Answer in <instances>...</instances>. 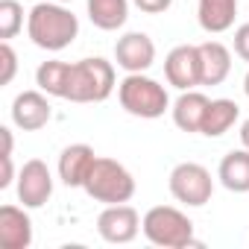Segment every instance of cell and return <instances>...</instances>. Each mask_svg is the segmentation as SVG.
I'll return each instance as SVG.
<instances>
[{"label": "cell", "mask_w": 249, "mask_h": 249, "mask_svg": "<svg viewBox=\"0 0 249 249\" xmlns=\"http://www.w3.org/2000/svg\"><path fill=\"white\" fill-rule=\"evenodd\" d=\"M27 36L36 47L59 53L76 41L79 18L59 0H44V3H36L27 15Z\"/></svg>", "instance_id": "6da1fadb"}, {"label": "cell", "mask_w": 249, "mask_h": 249, "mask_svg": "<svg viewBox=\"0 0 249 249\" xmlns=\"http://www.w3.org/2000/svg\"><path fill=\"white\" fill-rule=\"evenodd\" d=\"M117 100L123 106V111L141 117V120H156L170 108V97L167 88L144 73H126L117 82Z\"/></svg>", "instance_id": "7a4b0ae2"}, {"label": "cell", "mask_w": 249, "mask_h": 249, "mask_svg": "<svg viewBox=\"0 0 249 249\" xmlns=\"http://www.w3.org/2000/svg\"><path fill=\"white\" fill-rule=\"evenodd\" d=\"M111 91H114V65L106 62L103 56L79 59L71 65L65 100H71V103H103L111 97Z\"/></svg>", "instance_id": "3957f363"}, {"label": "cell", "mask_w": 249, "mask_h": 249, "mask_svg": "<svg viewBox=\"0 0 249 249\" xmlns=\"http://www.w3.org/2000/svg\"><path fill=\"white\" fill-rule=\"evenodd\" d=\"M141 231L153 246H164V249L199 246V240H194V220L173 205L150 208L141 220Z\"/></svg>", "instance_id": "277c9868"}, {"label": "cell", "mask_w": 249, "mask_h": 249, "mask_svg": "<svg viewBox=\"0 0 249 249\" xmlns=\"http://www.w3.org/2000/svg\"><path fill=\"white\" fill-rule=\"evenodd\" d=\"M82 191L94 199V202H103V205H117V202H129L135 196V176L123 167L120 161L114 159H103L97 156Z\"/></svg>", "instance_id": "5b68a950"}, {"label": "cell", "mask_w": 249, "mask_h": 249, "mask_svg": "<svg viewBox=\"0 0 249 249\" xmlns=\"http://www.w3.org/2000/svg\"><path fill=\"white\" fill-rule=\"evenodd\" d=\"M167 188H170L176 202H182L188 208H202L205 202H211L214 179H211L208 167H202L196 161H182V164H176L170 170Z\"/></svg>", "instance_id": "8992f818"}, {"label": "cell", "mask_w": 249, "mask_h": 249, "mask_svg": "<svg viewBox=\"0 0 249 249\" xmlns=\"http://www.w3.org/2000/svg\"><path fill=\"white\" fill-rule=\"evenodd\" d=\"M164 76L167 85L179 91H191L202 85V59H199V44H179L167 53L164 59Z\"/></svg>", "instance_id": "52a82bcc"}, {"label": "cell", "mask_w": 249, "mask_h": 249, "mask_svg": "<svg viewBox=\"0 0 249 249\" xmlns=\"http://www.w3.org/2000/svg\"><path fill=\"white\" fill-rule=\"evenodd\" d=\"M97 231L106 243H132L141 231V214L126 202L106 205L97 217Z\"/></svg>", "instance_id": "ba28073f"}, {"label": "cell", "mask_w": 249, "mask_h": 249, "mask_svg": "<svg viewBox=\"0 0 249 249\" xmlns=\"http://www.w3.org/2000/svg\"><path fill=\"white\" fill-rule=\"evenodd\" d=\"M53 196V173L41 159L24 161L18 173V202L24 208H41Z\"/></svg>", "instance_id": "9c48e42d"}, {"label": "cell", "mask_w": 249, "mask_h": 249, "mask_svg": "<svg viewBox=\"0 0 249 249\" xmlns=\"http://www.w3.org/2000/svg\"><path fill=\"white\" fill-rule=\"evenodd\" d=\"M114 62L126 73H144L156 62V41L147 33H126L114 44Z\"/></svg>", "instance_id": "30bf717a"}, {"label": "cell", "mask_w": 249, "mask_h": 249, "mask_svg": "<svg viewBox=\"0 0 249 249\" xmlns=\"http://www.w3.org/2000/svg\"><path fill=\"white\" fill-rule=\"evenodd\" d=\"M50 94H44L41 88L38 91H21L15 100H12V123L24 132H38L44 129L50 117H53V108L47 103Z\"/></svg>", "instance_id": "8fae6325"}, {"label": "cell", "mask_w": 249, "mask_h": 249, "mask_svg": "<svg viewBox=\"0 0 249 249\" xmlns=\"http://www.w3.org/2000/svg\"><path fill=\"white\" fill-rule=\"evenodd\" d=\"M94 161H97L94 147H88V144H71V147L62 150L59 164H56V173H59L62 185L82 188L85 179H88V173H91V167H94Z\"/></svg>", "instance_id": "7c38bea8"}, {"label": "cell", "mask_w": 249, "mask_h": 249, "mask_svg": "<svg viewBox=\"0 0 249 249\" xmlns=\"http://www.w3.org/2000/svg\"><path fill=\"white\" fill-rule=\"evenodd\" d=\"M33 243V220L18 205L0 208V246L3 249H30Z\"/></svg>", "instance_id": "4fadbf2b"}, {"label": "cell", "mask_w": 249, "mask_h": 249, "mask_svg": "<svg viewBox=\"0 0 249 249\" xmlns=\"http://www.w3.org/2000/svg\"><path fill=\"white\" fill-rule=\"evenodd\" d=\"M208 106H211V100L202 94V91H196V88H191V91H182L179 94V100L173 103V108H170V114H173V123L182 129V132H199L202 129V120H205V111H208Z\"/></svg>", "instance_id": "5bb4252c"}, {"label": "cell", "mask_w": 249, "mask_h": 249, "mask_svg": "<svg viewBox=\"0 0 249 249\" xmlns=\"http://www.w3.org/2000/svg\"><path fill=\"white\" fill-rule=\"evenodd\" d=\"M234 18H237V0H199L196 3V21L211 36L231 30Z\"/></svg>", "instance_id": "9a60e30c"}, {"label": "cell", "mask_w": 249, "mask_h": 249, "mask_svg": "<svg viewBox=\"0 0 249 249\" xmlns=\"http://www.w3.org/2000/svg\"><path fill=\"white\" fill-rule=\"evenodd\" d=\"M217 179L226 191L231 194H249V150L240 147V150H231L220 159V167H217Z\"/></svg>", "instance_id": "2e32d148"}, {"label": "cell", "mask_w": 249, "mask_h": 249, "mask_svg": "<svg viewBox=\"0 0 249 249\" xmlns=\"http://www.w3.org/2000/svg\"><path fill=\"white\" fill-rule=\"evenodd\" d=\"M199 59H202V85H220L231 73V50L223 41H202Z\"/></svg>", "instance_id": "e0dca14e"}, {"label": "cell", "mask_w": 249, "mask_h": 249, "mask_svg": "<svg viewBox=\"0 0 249 249\" xmlns=\"http://www.w3.org/2000/svg\"><path fill=\"white\" fill-rule=\"evenodd\" d=\"M85 6L91 24L103 33L120 30L129 18V0H85Z\"/></svg>", "instance_id": "ac0fdd59"}, {"label": "cell", "mask_w": 249, "mask_h": 249, "mask_svg": "<svg viewBox=\"0 0 249 249\" xmlns=\"http://www.w3.org/2000/svg\"><path fill=\"white\" fill-rule=\"evenodd\" d=\"M237 117H240V106H237L234 100H226V97L211 100L199 132H202L205 138H220V135H226L234 123H237Z\"/></svg>", "instance_id": "d6986e66"}, {"label": "cell", "mask_w": 249, "mask_h": 249, "mask_svg": "<svg viewBox=\"0 0 249 249\" xmlns=\"http://www.w3.org/2000/svg\"><path fill=\"white\" fill-rule=\"evenodd\" d=\"M68 79H71V62L50 59V62H41L36 71V85L44 94L59 97V100H65V94H68Z\"/></svg>", "instance_id": "ffe728a7"}, {"label": "cell", "mask_w": 249, "mask_h": 249, "mask_svg": "<svg viewBox=\"0 0 249 249\" xmlns=\"http://www.w3.org/2000/svg\"><path fill=\"white\" fill-rule=\"evenodd\" d=\"M24 30V6L18 0H0V38L12 41Z\"/></svg>", "instance_id": "44dd1931"}, {"label": "cell", "mask_w": 249, "mask_h": 249, "mask_svg": "<svg viewBox=\"0 0 249 249\" xmlns=\"http://www.w3.org/2000/svg\"><path fill=\"white\" fill-rule=\"evenodd\" d=\"M0 65H3V73H0V85H9L15 79V71H18V53L12 50L9 41L0 44Z\"/></svg>", "instance_id": "7402d4cb"}, {"label": "cell", "mask_w": 249, "mask_h": 249, "mask_svg": "<svg viewBox=\"0 0 249 249\" xmlns=\"http://www.w3.org/2000/svg\"><path fill=\"white\" fill-rule=\"evenodd\" d=\"M231 47H234V53H237L243 62H249V24H240V27L234 30Z\"/></svg>", "instance_id": "603a6c76"}, {"label": "cell", "mask_w": 249, "mask_h": 249, "mask_svg": "<svg viewBox=\"0 0 249 249\" xmlns=\"http://www.w3.org/2000/svg\"><path fill=\"white\" fill-rule=\"evenodd\" d=\"M132 3L147 15H161V12H167L173 6V0H132Z\"/></svg>", "instance_id": "cb8c5ba5"}, {"label": "cell", "mask_w": 249, "mask_h": 249, "mask_svg": "<svg viewBox=\"0 0 249 249\" xmlns=\"http://www.w3.org/2000/svg\"><path fill=\"white\" fill-rule=\"evenodd\" d=\"M0 161H3V173H0V188H9L15 182V167H12V156L9 153H0Z\"/></svg>", "instance_id": "d4e9b609"}, {"label": "cell", "mask_w": 249, "mask_h": 249, "mask_svg": "<svg viewBox=\"0 0 249 249\" xmlns=\"http://www.w3.org/2000/svg\"><path fill=\"white\" fill-rule=\"evenodd\" d=\"M240 144H243V147L249 150V117H246V120L240 123Z\"/></svg>", "instance_id": "484cf974"}, {"label": "cell", "mask_w": 249, "mask_h": 249, "mask_svg": "<svg viewBox=\"0 0 249 249\" xmlns=\"http://www.w3.org/2000/svg\"><path fill=\"white\" fill-rule=\"evenodd\" d=\"M243 94L249 97V71H246V76H243Z\"/></svg>", "instance_id": "4316f807"}, {"label": "cell", "mask_w": 249, "mask_h": 249, "mask_svg": "<svg viewBox=\"0 0 249 249\" xmlns=\"http://www.w3.org/2000/svg\"><path fill=\"white\" fill-rule=\"evenodd\" d=\"M59 3H73V0H59Z\"/></svg>", "instance_id": "83f0119b"}]
</instances>
